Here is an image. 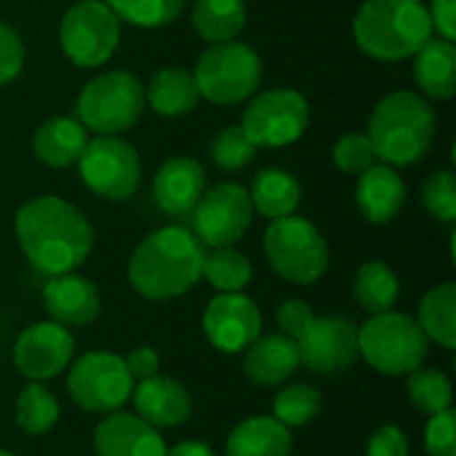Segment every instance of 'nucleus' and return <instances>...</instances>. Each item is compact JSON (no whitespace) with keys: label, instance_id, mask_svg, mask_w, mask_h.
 Masks as SVG:
<instances>
[{"label":"nucleus","instance_id":"1","mask_svg":"<svg viewBox=\"0 0 456 456\" xmlns=\"http://www.w3.org/2000/svg\"><path fill=\"white\" fill-rule=\"evenodd\" d=\"M16 240L27 262L43 275L75 273L94 251V224L64 198L40 195L27 200L13 219Z\"/></svg>","mask_w":456,"mask_h":456},{"label":"nucleus","instance_id":"8","mask_svg":"<svg viewBox=\"0 0 456 456\" xmlns=\"http://www.w3.org/2000/svg\"><path fill=\"white\" fill-rule=\"evenodd\" d=\"M265 256L278 278L297 286L318 283L331 265V251L321 230L294 214L275 219L267 227Z\"/></svg>","mask_w":456,"mask_h":456},{"label":"nucleus","instance_id":"34","mask_svg":"<svg viewBox=\"0 0 456 456\" xmlns=\"http://www.w3.org/2000/svg\"><path fill=\"white\" fill-rule=\"evenodd\" d=\"M409 401L417 411L433 417L438 411L452 409L454 403V387L452 379L441 371V369H417L409 374Z\"/></svg>","mask_w":456,"mask_h":456},{"label":"nucleus","instance_id":"21","mask_svg":"<svg viewBox=\"0 0 456 456\" xmlns=\"http://www.w3.org/2000/svg\"><path fill=\"white\" fill-rule=\"evenodd\" d=\"M299 369V347L286 334H259L243 350V374L259 387L286 385Z\"/></svg>","mask_w":456,"mask_h":456},{"label":"nucleus","instance_id":"22","mask_svg":"<svg viewBox=\"0 0 456 456\" xmlns=\"http://www.w3.org/2000/svg\"><path fill=\"white\" fill-rule=\"evenodd\" d=\"M355 203L366 222L387 224L401 214L406 203V184L393 166L377 163L358 176Z\"/></svg>","mask_w":456,"mask_h":456},{"label":"nucleus","instance_id":"3","mask_svg":"<svg viewBox=\"0 0 456 456\" xmlns=\"http://www.w3.org/2000/svg\"><path fill=\"white\" fill-rule=\"evenodd\" d=\"M436 112L430 102L414 91H395L377 102L369 115V142L377 160L398 168L419 163L436 142Z\"/></svg>","mask_w":456,"mask_h":456},{"label":"nucleus","instance_id":"32","mask_svg":"<svg viewBox=\"0 0 456 456\" xmlns=\"http://www.w3.org/2000/svg\"><path fill=\"white\" fill-rule=\"evenodd\" d=\"M200 278H206L219 294L243 291L254 278V265L243 251H238L232 246H219L203 256Z\"/></svg>","mask_w":456,"mask_h":456},{"label":"nucleus","instance_id":"12","mask_svg":"<svg viewBox=\"0 0 456 456\" xmlns=\"http://www.w3.org/2000/svg\"><path fill=\"white\" fill-rule=\"evenodd\" d=\"M310 126V102L297 88H267L256 94L240 128L256 147H286L302 139Z\"/></svg>","mask_w":456,"mask_h":456},{"label":"nucleus","instance_id":"45","mask_svg":"<svg viewBox=\"0 0 456 456\" xmlns=\"http://www.w3.org/2000/svg\"><path fill=\"white\" fill-rule=\"evenodd\" d=\"M166 456H216L214 449L206 441H182L176 446H171Z\"/></svg>","mask_w":456,"mask_h":456},{"label":"nucleus","instance_id":"23","mask_svg":"<svg viewBox=\"0 0 456 456\" xmlns=\"http://www.w3.org/2000/svg\"><path fill=\"white\" fill-rule=\"evenodd\" d=\"M88 144V131L77 118L56 115L43 120L32 134V152L48 168H67L77 163Z\"/></svg>","mask_w":456,"mask_h":456},{"label":"nucleus","instance_id":"36","mask_svg":"<svg viewBox=\"0 0 456 456\" xmlns=\"http://www.w3.org/2000/svg\"><path fill=\"white\" fill-rule=\"evenodd\" d=\"M256 144L246 136L240 126H230L211 142V160L222 171H240L256 158Z\"/></svg>","mask_w":456,"mask_h":456},{"label":"nucleus","instance_id":"17","mask_svg":"<svg viewBox=\"0 0 456 456\" xmlns=\"http://www.w3.org/2000/svg\"><path fill=\"white\" fill-rule=\"evenodd\" d=\"M43 307L48 318L64 329H83L102 313L99 289L75 273L51 275L43 286Z\"/></svg>","mask_w":456,"mask_h":456},{"label":"nucleus","instance_id":"5","mask_svg":"<svg viewBox=\"0 0 456 456\" xmlns=\"http://www.w3.org/2000/svg\"><path fill=\"white\" fill-rule=\"evenodd\" d=\"M358 353L385 377H409L428 361L430 339L411 315L387 310L358 329Z\"/></svg>","mask_w":456,"mask_h":456},{"label":"nucleus","instance_id":"42","mask_svg":"<svg viewBox=\"0 0 456 456\" xmlns=\"http://www.w3.org/2000/svg\"><path fill=\"white\" fill-rule=\"evenodd\" d=\"M366 456H411V446L398 425H382L371 433Z\"/></svg>","mask_w":456,"mask_h":456},{"label":"nucleus","instance_id":"10","mask_svg":"<svg viewBox=\"0 0 456 456\" xmlns=\"http://www.w3.org/2000/svg\"><path fill=\"white\" fill-rule=\"evenodd\" d=\"M59 43L64 56L83 69L110 61L120 43V19L104 0L75 3L59 24Z\"/></svg>","mask_w":456,"mask_h":456},{"label":"nucleus","instance_id":"7","mask_svg":"<svg viewBox=\"0 0 456 456\" xmlns=\"http://www.w3.org/2000/svg\"><path fill=\"white\" fill-rule=\"evenodd\" d=\"M198 94L219 107L240 104L262 83V59L243 40H227L208 45L192 69Z\"/></svg>","mask_w":456,"mask_h":456},{"label":"nucleus","instance_id":"14","mask_svg":"<svg viewBox=\"0 0 456 456\" xmlns=\"http://www.w3.org/2000/svg\"><path fill=\"white\" fill-rule=\"evenodd\" d=\"M299 366L321 377H337L355 366L358 353V326L345 315H323L310 323V329L297 339Z\"/></svg>","mask_w":456,"mask_h":456},{"label":"nucleus","instance_id":"37","mask_svg":"<svg viewBox=\"0 0 456 456\" xmlns=\"http://www.w3.org/2000/svg\"><path fill=\"white\" fill-rule=\"evenodd\" d=\"M422 206L438 222H456V176L452 168L433 171L422 184Z\"/></svg>","mask_w":456,"mask_h":456},{"label":"nucleus","instance_id":"4","mask_svg":"<svg viewBox=\"0 0 456 456\" xmlns=\"http://www.w3.org/2000/svg\"><path fill=\"white\" fill-rule=\"evenodd\" d=\"M353 35L366 56L403 61L433 37V24L422 0H366L353 21Z\"/></svg>","mask_w":456,"mask_h":456},{"label":"nucleus","instance_id":"41","mask_svg":"<svg viewBox=\"0 0 456 456\" xmlns=\"http://www.w3.org/2000/svg\"><path fill=\"white\" fill-rule=\"evenodd\" d=\"M313 321H315V313H313V307H310L305 299H286V302H281L278 310H275L278 331L286 334V337L294 339V342L310 329Z\"/></svg>","mask_w":456,"mask_h":456},{"label":"nucleus","instance_id":"46","mask_svg":"<svg viewBox=\"0 0 456 456\" xmlns=\"http://www.w3.org/2000/svg\"><path fill=\"white\" fill-rule=\"evenodd\" d=\"M0 456H16V454H11V452H5V449H0Z\"/></svg>","mask_w":456,"mask_h":456},{"label":"nucleus","instance_id":"6","mask_svg":"<svg viewBox=\"0 0 456 456\" xmlns=\"http://www.w3.org/2000/svg\"><path fill=\"white\" fill-rule=\"evenodd\" d=\"M144 86L126 69L94 75L77 96V120L96 136H120L131 131L144 112Z\"/></svg>","mask_w":456,"mask_h":456},{"label":"nucleus","instance_id":"16","mask_svg":"<svg viewBox=\"0 0 456 456\" xmlns=\"http://www.w3.org/2000/svg\"><path fill=\"white\" fill-rule=\"evenodd\" d=\"M203 331L211 347L238 355L262 334V310L243 291L216 294L203 313Z\"/></svg>","mask_w":456,"mask_h":456},{"label":"nucleus","instance_id":"38","mask_svg":"<svg viewBox=\"0 0 456 456\" xmlns=\"http://www.w3.org/2000/svg\"><path fill=\"white\" fill-rule=\"evenodd\" d=\"M331 158H334V166L347 176H361L363 171L377 166V152L366 134H345L334 144Z\"/></svg>","mask_w":456,"mask_h":456},{"label":"nucleus","instance_id":"44","mask_svg":"<svg viewBox=\"0 0 456 456\" xmlns=\"http://www.w3.org/2000/svg\"><path fill=\"white\" fill-rule=\"evenodd\" d=\"M430 24H433V32H438L441 40H456V0H433L430 8Z\"/></svg>","mask_w":456,"mask_h":456},{"label":"nucleus","instance_id":"20","mask_svg":"<svg viewBox=\"0 0 456 456\" xmlns=\"http://www.w3.org/2000/svg\"><path fill=\"white\" fill-rule=\"evenodd\" d=\"M203 190L206 171L195 158H168L152 179V198L158 208L168 216L190 214Z\"/></svg>","mask_w":456,"mask_h":456},{"label":"nucleus","instance_id":"35","mask_svg":"<svg viewBox=\"0 0 456 456\" xmlns=\"http://www.w3.org/2000/svg\"><path fill=\"white\" fill-rule=\"evenodd\" d=\"M112 13L120 19V24H131L139 29H158L168 27L179 19L187 0H104Z\"/></svg>","mask_w":456,"mask_h":456},{"label":"nucleus","instance_id":"29","mask_svg":"<svg viewBox=\"0 0 456 456\" xmlns=\"http://www.w3.org/2000/svg\"><path fill=\"white\" fill-rule=\"evenodd\" d=\"M419 329L425 337L446 350L456 347V283L446 281L436 289H430L419 302L417 315Z\"/></svg>","mask_w":456,"mask_h":456},{"label":"nucleus","instance_id":"39","mask_svg":"<svg viewBox=\"0 0 456 456\" xmlns=\"http://www.w3.org/2000/svg\"><path fill=\"white\" fill-rule=\"evenodd\" d=\"M425 452L428 456H456V419L454 409L438 411L428 419L425 428Z\"/></svg>","mask_w":456,"mask_h":456},{"label":"nucleus","instance_id":"47","mask_svg":"<svg viewBox=\"0 0 456 456\" xmlns=\"http://www.w3.org/2000/svg\"><path fill=\"white\" fill-rule=\"evenodd\" d=\"M75 3H88V0H75Z\"/></svg>","mask_w":456,"mask_h":456},{"label":"nucleus","instance_id":"24","mask_svg":"<svg viewBox=\"0 0 456 456\" xmlns=\"http://www.w3.org/2000/svg\"><path fill=\"white\" fill-rule=\"evenodd\" d=\"M414 77L425 99L449 102L456 94V48L454 43L430 37L414 56Z\"/></svg>","mask_w":456,"mask_h":456},{"label":"nucleus","instance_id":"40","mask_svg":"<svg viewBox=\"0 0 456 456\" xmlns=\"http://www.w3.org/2000/svg\"><path fill=\"white\" fill-rule=\"evenodd\" d=\"M24 67V43L19 32L0 19V88L13 83Z\"/></svg>","mask_w":456,"mask_h":456},{"label":"nucleus","instance_id":"19","mask_svg":"<svg viewBox=\"0 0 456 456\" xmlns=\"http://www.w3.org/2000/svg\"><path fill=\"white\" fill-rule=\"evenodd\" d=\"M131 401H134L136 417H142L144 422H150L158 430L179 428L192 414V398H190L187 387L163 374L134 382Z\"/></svg>","mask_w":456,"mask_h":456},{"label":"nucleus","instance_id":"43","mask_svg":"<svg viewBox=\"0 0 456 456\" xmlns=\"http://www.w3.org/2000/svg\"><path fill=\"white\" fill-rule=\"evenodd\" d=\"M123 361H126V369L134 377V382L147 379V377H155L160 371V355H158L155 347H147V345L134 347Z\"/></svg>","mask_w":456,"mask_h":456},{"label":"nucleus","instance_id":"26","mask_svg":"<svg viewBox=\"0 0 456 456\" xmlns=\"http://www.w3.org/2000/svg\"><path fill=\"white\" fill-rule=\"evenodd\" d=\"M291 430L275 417H248L227 438L224 456H289Z\"/></svg>","mask_w":456,"mask_h":456},{"label":"nucleus","instance_id":"2","mask_svg":"<svg viewBox=\"0 0 456 456\" xmlns=\"http://www.w3.org/2000/svg\"><path fill=\"white\" fill-rule=\"evenodd\" d=\"M203 243L192 230L171 224L150 232L128 259L131 289L150 302L184 297L203 273Z\"/></svg>","mask_w":456,"mask_h":456},{"label":"nucleus","instance_id":"9","mask_svg":"<svg viewBox=\"0 0 456 456\" xmlns=\"http://www.w3.org/2000/svg\"><path fill=\"white\" fill-rule=\"evenodd\" d=\"M131 390L134 377L128 374L126 361L110 350L83 353L67 369V393L83 411H120L131 401Z\"/></svg>","mask_w":456,"mask_h":456},{"label":"nucleus","instance_id":"33","mask_svg":"<svg viewBox=\"0 0 456 456\" xmlns=\"http://www.w3.org/2000/svg\"><path fill=\"white\" fill-rule=\"evenodd\" d=\"M323 411V395L318 387L307 385V382H291L283 385L273 401V417L291 428H307L310 422H315V417Z\"/></svg>","mask_w":456,"mask_h":456},{"label":"nucleus","instance_id":"30","mask_svg":"<svg viewBox=\"0 0 456 456\" xmlns=\"http://www.w3.org/2000/svg\"><path fill=\"white\" fill-rule=\"evenodd\" d=\"M353 294L369 315H379L395 307L401 297V281L387 262L371 259L358 267Z\"/></svg>","mask_w":456,"mask_h":456},{"label":"nucleus","instance_id":"13","mask_svg":"<svg viewBox=\"0 0 456 456\" xmlns=\"http://www.w3.org/2000/svg\"><path fill=\"white\" fill-rule=\"evenodd\" d=\"M192 232L203 246H235L254 222V206L248 190L235 182H222L211 190H203L195 203Z\"/></svg>","mask_w":456,"mask_h":456},{"label":"nucleus","instance_id":"31","mask_svg":"<svg viewBox=\"0 0 456 456\" xmlns=\"http://www.w3.org/2000/svg\"><path fill=\"white\" fill-rule=\"evenodd\" d=\"M61 417L59 401L43 382H27L16 398V425L27 436H45Z\"/></svg>","mask_w":456,"mask_h":456},{"label":"nucleus","instance_id":"11","mask_svg":"<svg viewBox=\"0 0 456 456\" xmlns=\"http://www.w3.org/2000/svg\"><path fill=\"white\" fill-rule=\"evenodd\" d=\"M83 184L104 200H128L142 182L139 152L120 136H94L77 158Z\"/></svg>","mask_w":456,"mask_h":456},{"label":"nucleus","instance_id":"27","mask_svg":"<svg viewBox=\"0 0 456 456\" xmlns=\"http://www.w3.org/2000/svg\"><path fill=\"white\" fill-rule=\"evenodd\" d=\"M254 214H262L265 219L275 222L283 216H291L302 203V187L294 174L286 168H265L254 176L248 190Z\"/></svg>","mask_w":456,"mask_h":456},{"label":"nucleus","instance_id":"28","mask_svg":"<svg viewBox=\"0 0 456 456\" xmlns=\"http://www.w3.org/2000/svg\"><path fill=\"white\" fill-rule=\"evenodd\" d=\"M246 19L243 0H195L192 5V29L208 45L235 40L246 29Z\"/></svg>","mask_w":456,"mask_h":456},{"label":"nucleus","instance_id":"25","mask_svg":"<svg viewBox=\"0 0 456 456\" xmlns=\"http://www.w3.org/2000/svg\"><path fill=\"white\" fill-rule=\"evenodd\" d=\"M198 86L190 69L184 67H163L150 77L144 88V102L152 112L163 118H182L198 107Z\"/></svg>","mask_w":456,"mask_h":456},{"label":"nucleus","instance_id":"15","mask_svg":"<svg viewBox=\"0 0 456 456\" xmlns=\"http://www.w3.org/2000/svg\"><path fill=\"white\" fill-rule=\"evenodd\" d=\"M75 358V337L69 329L40 321L27 326L13 345V363L29 382H48L69 369Z\"/></svg>","mask_w":456,"mask_h":456},{"label":"nucleus","instance_id":"18","mask_svg":"<svg viewBox=\"0 0 456 456\" xmlns=\"http://www.w3.org/2000/svg\"><path fill=\"white\" fill-rule=\"evenodd\" d=\"M96 456H166L160 430L128 411L104 414L94 430Z\"/></svg>","mask_w":456,"mask_h":456}]
</instances>
